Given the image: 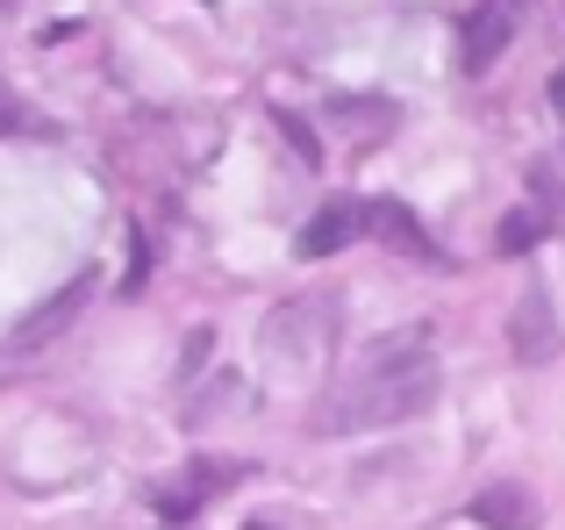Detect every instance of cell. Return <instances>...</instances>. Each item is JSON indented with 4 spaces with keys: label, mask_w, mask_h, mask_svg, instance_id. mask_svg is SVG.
Returning <instances> with one entry per match:
<instances>
[{
    "label": "cell",
    "mask_w": 565,
    "mask_h": 530,
    "mask_svg": "<svg viewBox=\"0 0 565 530\" xmlns=\"http://www.w3.org/2000/svg\"><path fill=\"white\" fill-rule=\"evenodd\" d=\"M523 14H530V0H480V8L466 14V29H458V65H466L472 80L494 72V57L523 36Z\"/></svg>",
    "instance_id": "cell-4"
},
{
    "label": "cell",
    "mask_w": 565,
    "mask_h": 530,
    "mask_svg": "<svg viewBox=\"0 0 565 530\" xmlns=\"http://www.w3.org/2000/svg\"><path fill=\"white\" fill-rule=\"evenodd\" d=\"M437 351H429L423 330H394L365 351L344 373V388L316 409L322 437H359V431H386V423H408L437 402Z\"/></svg>",
    "instance_id": "cell-1"
},
{
    "label": "cell",
    "mask_w": 565,
    "mask_h": 530,
    "mask_svg": "<svg viewBox=\"0 0 565 530\" xmlns=\"http://www.w3.org/2000/svg\"><path fill=\"white\" fill-rule=\"evenodd\" d=\"M337 123H344V137H386L394 129V108L386 100H337Z\"/></svg>",
    "instance_id": "cell-10"
},
{
    "label": "cell",
    "mask_w": 565,
    "mask_h": 530,
    "mask_svg": "<svg viewBox=\"0 0 565 530\" xmlns=\"http://www.w3.org/2000/svg\"><path fill=\"white\" fill-rule=\"evenodd\" d=\"M509 344H515L523 365H544L558 351V316H552V294L544 287H523V301H515V316H509Z\"/></svg>",
    "instance_id": "cell-5"
},
{
    "label": "cell",
    "mask_w": 565,
    "mask_h": 530,
    "mask_svg": "<svg viewBox=\"0 0 565 530\" xmlns=\"http://www.w3.org/2000/svg\"><path fill=\"white\" fill-rule=\"evenodd\" d=\"M530 244H537V215L530 209H515L509 223H501V237H494V252H530Z\"/></svg>",
    "instance_id": "cell-11"
},
{
    "label": "cell",
    "mask_w": 565,
    "mask_h": 530,
    "mask_svg": "<svg viewBox=\"0 0 565 530\" xmlns=\"http://www.w3.org/2000/svg\"><path fill=\"white\" fill-rule=\"evenodd\" d=\"M472 517L487 530H537V502H530L523 488H487L480 502H472Z\"/></svg>",
    "instance_id": "cell-9"
},
{
    "label": "cell",
    "mask_w": 565,
    "mask_h": 530,
    "mask_svg": "<svg viewBox=\"0 0 565 530\" xmlns=\"http://www.w3.org/2000/svg\"><path fill=\"white\" fill-rule=\"evenodd\" d=\"M365 230H373L380 244H394V252H408V258H437V244L423 237V223H415L401 201H365Z\"/></svg>",
    "instance_id": "cell-8"
},
{
    "label": "cell",
    "mask_w": 565,
    "mask_h": 530,
    "mask_svg": "<svg viewBox=\"0 0 565 530\" xmlns=\"http://www.w3.org/2000/svg\"><path fill=\"white\" fill-rule=\"evenodd\" d=\"M337 344V301L330 294H308V301H287L265 316V373L279 380H301L330 359Z\"/></svg>",
    "instance_id": "cell-2"
},
{
    "label": "cell",
    "mask_w": 565,
    "mask_h": 530,
    "mask_svg": "<svg viewBox=\"0 0 565 530\" xmlns=\"http://www.w3.org/2000/svg\"><path fill=\"white\" fill-rule=\"evenodd\" d=\"M236 474H244V466H193L186 488H166V495H158V517H166V523H193L222 488H230Z\"/></svg>",
    "instance_id": "cell-7"
},
{
    "label": "cell",
    "mask_w": 565,
    "mask_h": 530,
    "mask_svg": "<svg viewBox=\"0 0 565 530\" xmlns=\"http://www.w3.org/2000/svg\"><path fill=\"white\" fill-rule=\"evenodd\" d=\"M351 237H365V201H322V209L308 215V230L294 237V252L301 258H337Z\"/></svg>",
    "instance_id": "cell-6"
},
{
    "label": "cell",
    "mask_w": 565,
    "mask_h": 530,
    "mask_svg": "<svg viewBox=\"0 0 565 530\" xmlns=\"http://www.w3.org/2000/svg\"><path fill=\"white\" fill-rule=\"evenodd\" d=\"M279 129H287V137H294V151H301V158H308V166H316V158H322V151H316V137H308V129H301V123H294V115H279Z\"/></svg>",
    "instance_id": "cell-13"
},
{
    "label": "cell",
    "mask_w": 565,
    "mask_h": 530,
    "mask_svg": "<svg viewBox=\"0 0 565 530\" xmlns=\"http://www.w3.org/2000/svg\"><path fill=\"white\" fill-rule=\"evenodd\" d=\"M552 108H565V72H558V80H552Z\"/></svg>",
    "instance_id": "cell-14"
},
{
    "label": "cell",
    "mask_w": 565,
    "mask_h": 530,
    "mask_svg": "<svg viewBox=\"0 0 565 530\" xmlns=\"http://www.w3.org/2000/svg\"><path fill=\"white\" fill-rule=\"evenodd\" d=\"M0 129H14V137H36L43 123H36V115H29V108H22L14 94H0Z\"/></svg>",
    "instance_id": "cell-12"
},
{
    "label": "cell",
    "mask_w": 565,
    "mask_h": 530,
    "mask_svg": "<svg viewBox=\"0 0 565 530\" xmlns=\"http://www.w3.org/2000/svg\"><path fill=\"white\" fill-rule=\"evenodd\" d=\"M86 301H94V273H72L65 287L51 294V301H43V308H29V316L8 330L0 359H8V365H22V359H36V351H51L57 337H65L72 322H79V308H86Z\"/></svg>",
    "instance_id": "cell-3"
}]
</instances>
